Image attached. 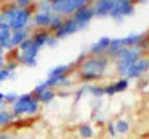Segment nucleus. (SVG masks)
<instances>
[{
	"label": "nucleus",
	"mask_w": 149,
	"mask_h": 139,
	"mask_svg": "<svg viewBox=\"0 0 149 139\" xmlns=\"http://www.w3.org/2000/svg\"><path fill=\"white\" fill-rule=\"evenodd\" d=\"M109 68V57L107 55H89L81 62L79 66V78L86 83H93L101 79Z\"/></svg>",
	"instance_id": "f257e3e1"
},
{
	"label": "nucleus",
	"mask_w": 149,
	"mask_h": 139,
	"mask_svg": "<svg viewBox=\"0 0 149 139\" xmlns=\"http://www.w3.org/2000/svg\"><path fill=\"white\" fill-rule=\"evenodd\" d=\"M0 15L3 16V19L11 28V31H19V29H29L34 13H31L29 8H19L15 3H11L7 5L0 11Z\"/></svg>",
	"instance_id": "f03ea898"
},
{
	"label": "nucleus",
	"mask_w": 149,
	"mask_h": 139,
	"mask_svg": "<svg viewBox=\"0 0 149 139\" xmlns=\"http://www.w3.org/2000/svg\"><path fill=\"white\" fill-rule=\"evenodd\" d=\"M41 109V104L36 99V95L33 92L28 94H21L18 97V100L10 107V112L13 113V117H29V115H36Z\"/></svg>",
	"instance_id": "7ed1b4c3"
},
{
	"label": "nucleus",
	"mask_w": 149,
	"mask_h": 139,
	"mask_svg": "<svg viewBox=\"0 0 149 139\" xmlns=\"http://www.w3.org/2000/svg\"><path fill=\"white\" fill-rule=\"evenodd\" d=\"M143 52L136 47H127L118 57H117V73L120 75V78H125L131 66L141 58Z\"/></svg>",
	"instance_id": "20e7f679"
},
{
	"label": "nucleus",
	"mask_w": 149,
	"mask_h": 139,
	"mask_svg": "<svg viewBox=\"0 0 149 139\" xmlns=\"http://www.w3.org/2000/svg\"><path fill=\"white\" fill-rule=\"evenodd\" d=\"M52 5V11L55 15L60 16H71L74 11H78L79 8L88 7L91 3V0H49Z\"/></svg>",
	"instance_id": "39448f33"
},
{
	"label": "nucleus",
	"mask_w": 149,
	"mask_h": 139,
	"mask_svg": "<svg viewBox=\"0 0 149 139\" xmlns=\"http://www.w3.org/2000/svg\"><path fill=\"white\" fill-rule=\"evenodd\" d=\"M134 13V3L131 0H123V2H115V7L110 13V18L115 21H123V18L131 16Z\"/></svg>",
	"instance_id": "423d86ee"
},
{
	"label": "nucleus",
	"mask_w": 149,
	"mask_h": 139,
	"mask_svg": "<svg viewBox=\"0 0 149 139\" xmlns=\"http://www.w3.org/2000/svg\"><path fill=\"white\" fill-rule=\"evenodd\" d=\"M78 31H81L79 24L73 19V16H68V18L63 19V24L54 33V36L60 41V39H65V37H68V36H71V34L78 33Z\"/></svg>",
	"instance_id": "0eeeda50"
},
{
	"label": "nucleus",
	"mask_w": 149,
	"mask_h": 139,
	"mask_svg": "<svg viewBox=\"0 0 149 139\" xmlns=\"http://www.w3.org/2000/svg\"><path fill=\"white\" fill-rule=\"evenodd\" d=\"M71 16H73V19L79 24V28H81V31H83L89 26V23L94 19V10H93L91 5H88V7H83V8H79L78 11H74Z\"/></svg>",
	"instance_id": "6e6552de"
},
{
	"label": "nucleus",
	"mask_w": 149,
	"mask_h": 139,
	"mask_svg": "<svg viewBox=\"0 0 149 139\" xmlns=\"http://www.w3.org/2000/svg\"><path fill=\"white\" fill-rule=\"evenodd\" d=\"M91 7L94 10V18H107L110 16L112 10L115 7V2L113 0H94Z\"/></svg>",
	"instance_id": "1a4fd4ad"
},
{
	"label": "nucleus",
	"mask_w": 149,
	"mask_h": 139,
	"mask_svg": "<svg viewBox=\"0 0 149 139\" xmlns=\"http://www.w3.org/2000/svg\"><path fill=\"white\" fill-rule=\"evenodd\" d=\"M149 71V58H139L136 63L133 65V66L128 70V73H127V76L125 78L130 81V79H139L141 76H144L146 73Z\"/></svg>",
	"instance_id": "9d476101"
},
{
	"label": "nucleus",
	"mask_w": 149,
	"mask_h": 139,
	"mask_svg": "<svg viewBox=\"0 0 149 139\" xmlns=\"http://www.w3.org/2000/svg\"><path fill=\"white\" fill-rule=\"evenodd\" d=\"M128 86H130V81H128L127 78H120V79H117V81H113V83H110V84H107V86H104V92H105V95L112 97V95L118 94V92L127 91Z\"/></svg>",
	"instance_id": "9b49d317"
},
{
	"label": "nucleus",
	"mask_w": 149,
	"mask_h": 139,
	"mask_svg": "<svg viewBox=\"0 0 149 139\" xmlns=\"http://www.w3.org/2000/svg\"><path fill=\"white\" fill-rule=\"evenodd\" d=\"M52 16L54 13L49 11V13H42V11H36L33 15V24L39 29H49L50 28V21H52Z\"/></svg>",
	"instance_id": "f8f14e48"
},
{
	"label": "nucleus",
	"mask_w": 149,
	"mask_h": 139,
	"mask_svg": "<svg viewBox=\"0 0 149 139\" xmlns=\"http://www.w3.org/2000/svg\"><path fill=\"white\" fill-rule=\"evenodd\" d=\"M110 42H112V39L107 37V36L101 37L99 41H96L89 47V55H107V50H109Z\"/></svg>",
	"instance_id": "ddd939ff"
},
{
	"label": "nucleus",
	"mask_w": 149,
	"mask_h": 139,
	"mask_svg": "<svg viewBox=\"0 0 149 139\" xmlns=\"http://www.w3.org/2000/svg\"><path fill=\"white\" fill-rule=\"evenodd\" d=\"M127 49V42H125V37H117V39H112L110 45H109V50H107V57L109 58H115Z\"/></svg>",
	"instance_id": "4468645a"
},
{
	"label": "nucleus",
	"mask_w": 149,
	"mask_h": 139,
	"mask_svg": "<svg viewBox=\"0 0 149 139\" xmlns=\"http://www.w3.org/2000/svg\"><path fill=\"white\" fill-rule=\"evenodd\" d=\"M29 36V29H19V31H13L11 33V39H10V50L11 49H18L23 42L26 41Z\"/></svg>",
	"instance_id": "2eb2a0df"
},
{
	"label": "nucleus",
	"mask_w": 149,
	"mask_h": 139,
	"mask_svg": "<svg viewBox=\"0 0 149 139\" xmlns=\"http://www.w3.org/2000/svg\"><path fill=\"white\" fill-rule=\"evenodd\" d=\"M11 28L8 24H3V26H0V47L7 52L10 50V39H11Z\"/></svg>",
	"instance_id": "dca6fc26"
},
{
	"label": "nucleus",
	"mask_w": 149,
	"mask_h": 139,
	"mask_svg": "<svg viewBox=\"0 0 149 139\" xmlns=\"http://www.w3.org/2000/svg\"><path fill=\"white\" fill-rule=\"evenodd\" d=\"M84 87H86V95H89V97H93V99L101 100L105 95L104 86H99V84H84Z\"/></svg>",
	"instance_id": "f3484780"
},
{
	"label": "nucleus",
	"mask_w": 149,
	"mask_h": 139,
	"mask_svg": "<svg viewBox=\"0 0 149 139\" xmlns=\"http://www.w3.org/2000/svg\"><path fill=\"white\" fill-rule=\"evenodd\" d=\"M71 70V65H58V66H54L52 70H49L47 78H62V76H68Z\"/></svg>",
	"instance_id": "a211bd4d"
},
{
	"label": "nucleus",
	"mask_w": 149,
	"mask_h": 139,
	"mask_svg": "<svg viewBox=\"0 0 149 139\" xmlns=\"http://www.w3.org/2000/svg\"><path fill=\"white\" fill-rule=\"evenodd\" d=\"M13 121H15V117H13V113H11L7 107H5V109H0V129L10 126Z\"/></svg>",
	"instance_id": "6ab92c4d"
},
{
	"label": "nucleus",
	"mask_w": 149,
	"mask_h": 139,
	"mask_svg": "<svg viewBox=\"0 0 149 139\" xmlns=\"http://www.w3.org/2000/svg\"><path fill=\"white\" fill-rule=\"evenodd\" d=\"M49 37H50V33H47V31H39V33L31 36V39L34 41V44H36L39 49H44L45 45H47Z\"/></svg>",
	"instance_id": "aec40b11"
},
{
	"label": "nucleus",
	"mask_w": 149,
	"mask_h": 139,
	"mask_svg": "<svg viewBox=\"0 0 149 139\" xmlns=\"http://www.w3.org/2000/svg\"><path fill=\"white\" fill-rule=\"evenodd\" d=\"M55 97H57L55 89H50V87H49L47 91H44V92H41L39 95H36V99L39 100V104H50Z\"/></svg>",
	"instance_id": "412c9836"
},
{
	"label": "nucleus",
	"mask_w": 149,
	"mask_h": 139,
	"mask_svg": "<svg viewBox=\"0 0 149 139\" xmlns=\"http://www.w3.org/2000/svg\"><path fill=\"white\" fill-rule=\"evenodd\" d=\"M78 133H79V136H81L83 139H89V138L94 136V128L89 123H83V124H79Z\"/></svg>",
	"instance_id": "4be33fe9"
},
{
	"label": "nucleus",
	"mask_w": 149,
	"mask_h": 139,
	"mask_svg": "<svg viewBox=\"0 0 149 139\" xmlns=\"http://www.w3.org/2000/svg\"><path fill=\"white\" fill-rule=\"evenodd\" d=\"M115 128H117V134H127L130 131V123L127 120H117Z\"/></svg>",
	"instance_id": "5701e85b"
},
{
	"label": "nucleus",
	"mask_w": 149,
	"mask_h": 139,
	"mask_svg": "<svg viewBox=\"0 0 149 139\" xmlns=\"http://www.w3.org/2000/svg\"><path fill=\"white\" fill-rule=\"evenodd\" d=\"M63 16H60V15H55V13H54V16H52V21H50V28H49V29L52 31V33H55L57 29H58L60 26H62V24H63Z\"/></svg>",
	"instance_id": "b1692460"
},
{
	"label": "nucleus",
	"mask_w": 149,
	"mask_h": 139,
	"mask_svg": "<svg viewBox=\"0 0 149 139\" xmlns=\"http://www.w3.org/2000/svg\"><path fill=\"white\" fill-rule=\"evenodd\" d=\"M36 11H42V13H49V11H52V5L49 0H41L39 3H37V10ZM54 13V11H52Z\"/></svg>",
	"instance_id": "393cba45"
},
{
	"label": "nucleus",
	"mask_w": 149,
	"mask_h": 139,
	"mask_svg": "<svg viewBox=\"0 0 149 139\" xmlns=\"http://www.w3.org/2000/svg\"><path fill=\"white\" fill-rule=\"evenodd\" d=\"M15 73H11L8 68H0V83H3V81H7V79H13L15 78Z\"/></svg>",
	"instance_id": "a878e982"
},
{
	"label": "nucleus",
	"mask_w": 149,
	"mask_h": 139,
	"mask_svg": "<svg viewBox=\"0 0 149 139\" xmlns=\"http://www.w3.org/2000/svg\"><path fill=\"white\" fill-rule=\"evenodd\" d=\"M18 97H19V95L16 94V92H5V104L11 107L16 100H18Z\"/></svg>",
	"instance_id": "bb28decb"
},
{
	"label": "nucleus",
	"mask_w": 149,
	"mask_h": 139,
	"mask_svg": "<svg viewBox=\"0 0 149 139\" xmlns=\"http://www.w3.org/2000/svg\"><path fill=\"white\" fill-rule=\"evenodd\" d=\"M47 89H49V86L45 84V81H42V83H39L36 87H34L33 94H34V95H39L41 92H44V91H47Z\"/></svg>",
	"instance_id": "cd10ccee"
},
{
	"label": "nucleus",
	"mask_w": 149,
	"mask_h": 139,
	"mask_svg": "<svg viewBox=\"0 0 149 139\" xmlns=\"http://www.w3.org/2000/svg\"><path fill=\"white\" fill-rule=\"evenodd\" d=\"M13 3L19 8H29L31 5H33V0H15Z\"/></svg>",
	"instance_id": "c85d7f7f"
},
{
	"label": "nucleus",
	"mask_w": 149,
	"mask_h": 139,
	"mask_svg": "<svg viewBox=\"0 0 149 139\" xmlns=\"http://www.w3.org/2000/svg\"><path fill=\"white\" fill-rule=\"evenodd\" d=\"M107 131L112 138H115L117 136V128H115V121H109L107 123Z\"/></svg>",
	"instance_id": "c756f323"
},
{
	"label": "nucleus",
	"mask_w": 149,
	"mask_h": 139,
	"mask_svg": "<svg viewBox=\"0 0 149 139\" xmlns=\"http://www.w3.org/2000/svg\"><path fill=\"white\" fill-rule=\"evenodd\" d=\"M57 44H58V39H57L55 36H52V34H50V37H49L47 45H45V47H57Z\"/></svg>",
	"instance_id": "7c9ffc66"
},
{
	"label": "nucleus",
	"mask_w": 149,
	"mask_h": 139,
	"mask_svg": "<svg viewBox=\"0 0 149 139\" xmlns=\"http://www.w3.org/2000/svg\"><path fill=\"white\" fill-rule=\"evenodd\" d=\"M7 104H5V92H0V109H5Z\"/></svg>",
	"instance_id": "2f4dec72"
},
{
	"label": "nucleus",
	"mask_w": 149,
	"mask_h": 139,
	"mask_svg": "<svg viewBox=\"0 0 149 139\" xmlns=\"http://www.w3.org/2000/svg\"><path fill=\"white\" fill-rule=\"evenodd\" d=\"M0 139H13V136L7 131H0Z\"/></svg>",
	"instance_id": "473e14b6"
},
{
	"label": "nucleus",
	"mask_w": 149,
	"mask_h": 139,
	"mask_svg": "<svg viewBox=\"0 0 149 139\" xmlns=\"http://www.w3.org/2000/svg\"><path fill=\"white\" fill-rule=\"evenodd\" d=\"M3 24H7V21L3 19V16L0 15V26H3Z\"/></svg>",
	"instance_id": "72a5a7b5"
},
{
	"label": "nucleus",
	"mask_w": 149,
	"mask_h": 139,
	"mask_svg": "<svg viewBox=\"0 0 149 139\" xmlns=\"http://www.w3.org/2000/svg\"><path fill=\"white\" fill-rule=\"evenodd\" d=\"M133 2H138V3H146V2H149V0H133Z\"/></svg>",
	"instance_id": "f704fd0d"
},
{
	"label": "nucleus",
	"mask_w": 149,
	"mask_h": 139,
	"mask_svg": "<svg viewBox=\"0 0 149 139\" xmlns=\"http://www.w3.org/2000/svg\"><path fill=\"white\" fill-rule=\"evenodd\" d=\"M13 2H15V0H13Z\"/></svg>",
	"instance_id": "c9c22d12"
}]
</instances>
